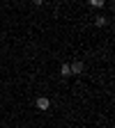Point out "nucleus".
<instances>
[{"mask_svg": "<svg viewBox=\"0 0 115 128\" xmlns=\"http://www.w3.org/2000/svg\"><path fill=\"white\" fill-rule=\"evenodd\" d=\"M48 108H51V101L46 96H39L37 98V110H48Z\"/></svg>", "mask_w": 115, "mask_h": 128, "instance_id": "f257e3e1", "label": "nucleus"}, {"mask_svg": "<svg viewBox=\"0 0 115 128\" xmlns=\"http://www.w3.org/2000/svg\"><path fill=\"white\" fill-rule=\"evenodd\" d=\"M60 73H62V76H71V71H69V64H62V69H60Z\"/></svg>", "mask_w": 115, "mask_h": 128, "instance_id": "20e7f679", "label": "nucleus"}, {"mask_svg": "<svg viewBox=\"0 0 115 128\" xmlns=\"http://www.w3.org/2000/svg\"><path fill=\"white\" fill-rule=\"evenodd\" d=\"M94 25L97 28H104L106 25V18H104V16H97V18H94Z\"/></svg>", "mask_w": 115, "mask_h": 128, "instance_id": "7ed1b4c3", "label": "nucleus"}, {"mask_svg": "<svg viewBox=\"0 0 115 128\" xmlns=\"http://www.w3.org/2000/svg\"><path fill=\"white\" fill-rule=\"evenodd\" d=\"M69 71H71V73H83V62H74V64H69Z\"/></svg>", "mask_w": 115, "mask_h": 128, "instance_id": "f03ea898", "label": "nucleus"}, {"mask_svg": "<svg viewBox=\"0 0 115 128\" xmlns=\"http://www.w3.org/2000/svg\"><path fill=\"white\" fill-rule=\"evenodd\" d=\"M90 5H92V7H104V0H92Z\"/></svg>", "mask_w": 115, "mask_h": 128, "instance_id": "39448f33", "label": "nucleus"}]
</instances>
